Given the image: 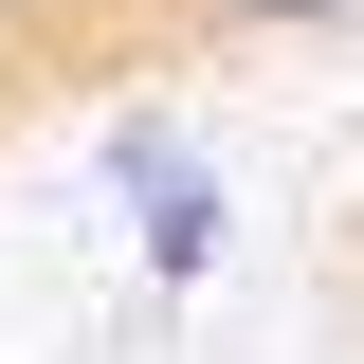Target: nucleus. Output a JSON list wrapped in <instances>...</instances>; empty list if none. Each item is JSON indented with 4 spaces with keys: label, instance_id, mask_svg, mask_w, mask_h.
I'll return each mask as SVG.
<instances>
[{
    "label": "nucleus",
    "instance_id": "1",
    "mask_svg": "<svg viewBox=\"0 0 364 364\" xmlns=\"http://www.w3.org/2000/svg\"><path fill=\"white\" fill-rule=\"evenodd\" d=\"M109 182H128V255L164 273V291H200V273L237 255V182L200 164L164 109H109Z\"/></svg>",
    "mask_w": 364,
    "mask_h": 364
},
{
    "label": "nucleus",
    "instance_id": "2",
    "mask_svg": "<svg viewBox=\"0 0 364 364\" xmlns=\"http://www.w3.org/2000/svg\"><path fill=\"white\" fill-rule=\"evenodd\" d=\"M364 0H182V37H346Z\"/></svg>",
    "mask_w": 364,
    "mask_h": 364
}]
</instances>
